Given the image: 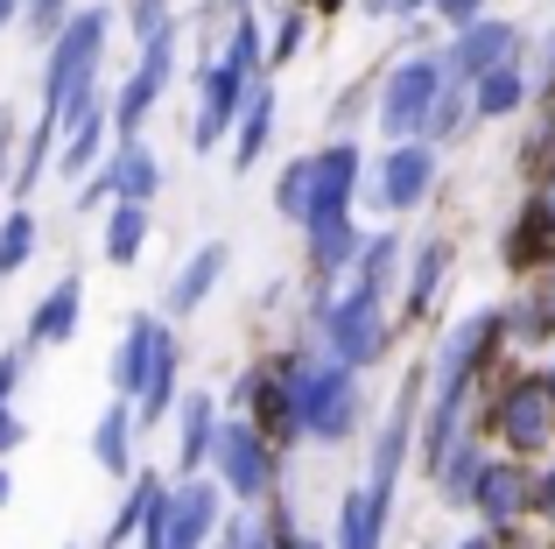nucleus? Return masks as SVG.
Masks as SVG:
<instances>
[{
  "label": "nucleus",
  "mask_w": 555,
  "mask_h": 549,
  "mask_svg": "<svg viewBox=\"0 0 555 549\" xmlns=\"http://www.w3.org/2000/svg\"><path fill=\"white\" fill-rule=\"evenodd\" d=\"M28 254H36V219H28V212H14V219L0 226V274H22Z\"/></svg>",
  "instance_id": "nucleus-25"
},
{
  "label": "nucleus",
  "mask_w": 555,
  "mask_h": 549,
  "mask_svg": "<svg viewBox=\"0 0 555 549\" xmlns=\"http://www.w3.org/2000/svg\"><path fill=\"white\" fill-rule=\"evenodd\" d=\"M352 254H359L352 219H331V226H317V233H310V261H317V274H338Z\"/></svg>",
  "instance_id": "nucleus-22"
},
{
  "label": "nucleus",
  "mask_w": 555,
  "mask_h": 549,
  "mask_svg": "<svg viewBox=\"0 0 555 549\" xmlns=\"http://www.w3.org/2000/svg\"><path fill=\"white\" fill-rule=\"evenodd\" d=\"M163 191V163L149 155V141H120V149L106 155V163L92 169V183L78 191V205H149V197Z\"/></svg>",
  "instance_id": "nucleus-5"
},
{
  "label": "nucleus",
  "mask_w": 555,
  "mask_h": 549,
  "mask_svg": "<svg viewBox=\"0 0 555 549\" xmlns=\"http://www.w3.org/2000/svg\"><path fill=\"white\" fill-rule=\"evenodd\" d=\"M141 247H149V205H113L106 233H99V254H106L113 268H134Z\"/></svg>",
  "instance_id": "nucleus-16"
},
{
  "label": "nucleus",
  "mask_w": 555,
  "mask_h": 549,
  "mask_svg": "<svg viewBox=\"0 0 555 549\" xmlns=\"http://www.w3.org/2000/svg\"><path fill=\"white\" fill-rule=\"evenodd\" d=\"M514 99H520V78H514V71H492V78L486 85H478V106H486V113H506V106H514Z\"/></svg>",
  "instance_id": "nucleus-28"
},
{
  "label": "nucleus",
  "mask_w": 555,
  "mask_h": 549,
  "mask_svg": "<svg viewBox=\"0 0 555 549\" xmlns=\"http://www.w3.org/2000/svg\"><path fill=\"white\" fill-rule=\"evenodd\" d=\"M183 451H177V472L190 480V472L204 465V458H211V437H218V401L211 395H183Z\"/></svg>",
  "instance_id": "nucleus-17"
},
{
  "label": "nucleus",
  "mask_w": 555,
  "mask_h": 549,
  "mask_svg": "<svg viewBox=\"0 0 555 549\" xmlns=\"http://www.w3.org/2000/svg\"><path fill=\"white\" fill-rule=\"evenodd\" d=\"M163 494H169L163 480H134V494H127V508L106 522V536H99V549H120L127 536H141V528H149V514L163 508Z\"/></svg>",
  "instance_id": "nucleus-18"
},
{
  "label": "nucleus",
  "mask_w": 555,
  "mask_h": 549,
  "mask_svg": "<svg viewBox=\"0 0 555 549\" xmlns=\"http://www.w3.org/2000/svg\"><path fill=\"white\" fill-rule=\"evenodd\" d=\"M274 542H282V549H324L317 536H274Z\"/></svg>",
  "instance_id": "nucleus-34"
},
{
  "label": "nucleus",
  "mask_w": 555,
  "mask_h": 549,
  "mask_svg": "<svg viewBox=\"0 0 555 549\" xmlns=\"http://www.w3.org/2000/svg\"><path fill=\"white\" fill-rule=\"evenodd\" d=\"M352 177H359V149H352V141L310 155V205H302V226H310V233L352 212Z\"/></svg>",
  "instance_id": "nucleus-9"
},
{
  "label": "nucleus",
  "mask_w": 555,
  "mask_h": 549,
  "mask_svg": "<svg viewBox=\"0 0 555 549\" xmlns=\"http://www.w3.org/2000/svg\"><path fill=\"white\" fill-rule=\"evenodd\" d=\"M78 317H85V282L78 274H56L50 289H42V303H36V317H28V353H42V345H70V331H78Z\"/></svg>",
  "instance_id": "nucleus-12"
},
{
  "label": "nucleus",
  "mask_w": 555,
  "mask_h": 549,
  "mask_svg": "<svg viewBox=\"0 0 555 549\" xmlns=\"http://www.w3.org/2000/svg\"><path fill=\"white\" fill-rule=\"evenodd\" d=\"M8 141H14V113L0 106V177H8Z\"/></svg>",
  "instance_id": "nucleus-33"
},
{
  "label": "nucleus",
  "mask_w": 555,
  "mask_h": 549,
  "mask_svg": "<svg viewBox=\"0 0 555 549\" xmlns=\"http://www.w3.org/2000/svg\"><path fill=\"white\" fill-rule=\"evenodd\" d=\"M163 522H169V542L163 549H204V542H211V528H218V486H204V480L169 486Z\"/></svg>",
  "instance_id": "nucleus-11"
},
{
  "label": "nucleus",
  "mask_w": 555,
  "mask_h": 549,
  "mask_svg": "<svg viewBox=\"0 0 555 549\" xmlns=\"http://www.w3.org/2000/svg\"><path fill=\"white\" fill-rule=\"evenodd\" d=\"M134 401H120L113 395L106 409H99V423H92V465L106 472V480H127L134 472Z\"/></svg>",
  "instance_id": "nucleus-13"
},
{
  "label": "nucleus",
  "mask_w": 555,
  "mask_h": 549,
  "mask_svg": "<svg viewBox=\"0 0 555 549\" xmlns=\"http://www.w3.org/2000/svg\"><path fill=\"white\" fill-rule=\"evenodd\" d=\"M324 331H331V359H338V367H366V359H379V296L373 289H352L345 303L324 310Z\"/></svg>",
  "instance_id": "nucleus-8"
},
{
  "label": "nucleus",
  "mask_w": 555,
  "mask_h": 549,
  "mask_svg": "<svg viewBox=\"0 0 555 549\" xmlns=\"http://www.w3.org/2000/svg\"><path fill=\"white\" fill-rule=\"evenodd\" d=\"M169 353V324L163 317H134L120 339V353H113V387H120V401H141L155 381V359Z\"/></svg>",
  "instance_id": "nucleus-10"
},
{
  "label": "nucleus",
  "mask_w": 555,
  "mask_h": 549,
  "mask_svg": "<svg viewBox=\"0 0 555 549\" xmlns=\"http://www.w3.org/2000/svg\"><path fill=\"white\" fill-rule=\"evenodd\" d=\"M64 8H70V0H22V28L36 42H56V36H64V22H70Z\"/></svg>",
  "instance_id": "nucleus-27"
},
{
  "label": "nucleus",
  "mask_w": 555,
  "mask_h": 549,
  "mask_svg": "<svg viewBox=\"0 0 555 549\" xmlns=\"http://www.w3.org/2000/svg\"><path fill=\"white\" fill-rule=\"evenodd\" d=\"M379 522H387V514H373V500H366V494H345L338 549H379Z\"/></svg>",
  "instance_id": "nucleus-24"
},
{
  "label": "nucleus",
  "mask_w": 555,
  "mask_h": 549,
  "mask_svg": "<svg viewBox=\"0 0 555 549\" xmlns=\"http://www.w3.org/2000/svg\"><path fill=\"white\" fill-rule=\"evenodd\" d=\"M127 22H134V36H141V42L169 36V0H134V14H127Z\"/></svg>",
  "instance_id": "nucleus-29"
},
{
  "label": "nucleus",
  "mask_w": 555,
  "mask_h": 549,
  "mask_svg": "<svg viewBox=\"0 0 555 549\" xmlns=\"http://www.w3.org/2000/svg\"><path fill=\"white\" fill-rule=\"evenodd\" d=\"M478 500H486V514H514V500H520V486L506 480V472H492L486 486H478Z\"/></svg>",
  "instance_id": "nucleus-30"
},
{
  "label": "nucleus",
  "mask_w": 555,
  "mask_h": 549,
  "mask_svg": "<svg viewBox=\"0 0 555 549\" xmlns=\"http://www.w3.org/2000/svg\"><path fill=\"white\" fill-rule=\"evenodd\" d=\"M268 135H274V99H268V85H254V99H246V113H240V141H232V163L254 169V163H260V149H268Z\"/></svg>",
  "instance_id": "nucleus-20"
},
{
  "label": "nucleus",
  "mask_w": 555,
  "mask_h": 549,
  "mask_svg": "<svg viewBox=\"0 0 555 549\" xmlns=\"http://www.w3.org/2000/svg\"><path fill=\"white\" fill-rule=\"evenodd\" d=\"M169 78H177V28L155 42H141V64L127 71L120 99H113V127H120V141H141V120L155 113V99L169 92Z\"/></svg>",
  "instance_id": "nucleus-4"
},
{
  "label": "nucleus",
  "mask_w": 555,
  "mask_h": 549,
  "mask_svg": "<svg viewBox=\"0 0 555 549\" xmlns=\"http://www.w3.org/2000/svg\"><path fill=\"white\" fill-rule=\"evenodd\" d=\"M8 494H14V480H8V472H0V508H8Z\"/></svg>",
  "instance_id": "nucleus-36"
},
{
  "label": "nucleus",
  "mask_w": 555,
  "mask_h": 549,
  "mask_svg": "<svg viewBox=\"0 0 555 549\" xmlns=\"http://www.w3.org/2000/svg\"><path fill=\"white\" fill-rule=\"evenodd\" d=\"M99 99L78 113V120H64V177H78V169H92V155H99Z\"/></svg>",
  "instance_id": "nucleus-23"
},
{
  "label": "nucleus",
  "mask_w": 555,
  "mask_h": 549,
  "mask_svg": "<svg viewBox=\"0 0 555 549\" xmlns=\"http://www.w3.org/2000/svg\"><path fill=\"white\" fill-rule=\"evenodd\" d=\"M296 42H302V22H296V14H282V36H274V50L288 56V50H296Z\"/></svg>",
  "instance_id": "nucleus-32"
},
{
  "label": "nucleus",
  "mask_w": 555,
  "mask_h": 549,
  "mask_svg": "<svg viewBox=\"0 0 555 549\" xmlns=\"http://www.w3.org/2000/svg\"><path fill=\"white\" fill-rule=\"evenodd\" d=\"M436 92H443V64H401L387 78V92H379V127L387 135H415L422 120H429V106H436Z\"/></svg>",
  "instance_id": "nucleus-7"
},
{
  "label": "nucleus",
  "mask_w": 555,
  "mask_h": 549,
  "mask_svg": "<svg viewBox=\"0 0 555 549\" xmlns=\"http://www.w3.org/2000/svg\"><path fill=\"white\" fill-rule=\"evenodd\" d=\"M22 437H28V423L14 416V401H0V458H8V451H14Z\"/></svg>",
  "instance_id": "nucleus-31"
},
{
  "label": "nucleus",
  "mask_w": 555,
  "mask_h": 549,
  "mask_svg": "<svg viewBox=\"0 0 555 549\" xmlns=\"http://www.w3.org/2000/svg\"><path fill=\"white\" fill-rule=\"evenodd\" d=\"M422 191H429V149H393L387 169H379V205L408 212Z\"/></svg>",
  "instance_id": "nucleus-15"
},
{
  "label": "nucleus",
  "mask_w": 555,
  "mask_h": 549,
  "mask_svg": "<svg viewBox=\"0 0 555 549\" xmlns=\"http://www.w3.org/2000/svg\"><path fill=\"white\" fill-rule=\"evenodd\" d=\"M56 135H64V120H56V113H42V120H36V135H28V149H22V169H14V183H8V191H36V183H42V163H50V149H56Z\"/></svg>",
  "instance_id": "nucleus-21"
},
{
  "label": "nucleus",
  "mask_w": 555,
  "mask_h": 549,
  "mask_svg": "<svg viewBox=\"0 0 555 549\" xmlns=\"http://www.w3.org/2000/svg\"><path fill=\"white\" fill-rule=\"evenodd\" d=\"M22 14V0H0V36H8V22Z\"/></svg>",
  "instance_id": "nucleus-35"
},
{
  "label": "nucleus",
  "mask_w": 555,
  "mask_h": 549,
  "mask_svg": "<svg viewBox=\"0 0 555 549\" xmlns=\"http://www.w3.org/2000/svg\"><path fill=\"white\" fill-rule=\"evenodd\" d=\"M317 8H338V0H317Z\"/></svg>",
  "instance_id": "nucleus-37"
},
{
  "label": "nucleus",
  "mask_w": 555,
  "mask_h": 549,
  "mask_svg": "<svg viewBox=\"0 0 555 549\" xmlns=\"http://www.w3.org/2000/svg\"><path fill=\"white\" fill-rule=\"evenodd\" d=\"M211 458H218V480L232 486V500H260L274 486V465H268V437L254 423H218L211 437Z\"/></svg>",
  "instance_id": "nucleus-6"
},
{
  "label": "nucleus",
  "mask_w": 555,
  "mask_h": 549,
  "mask_svg": "<svg viewBox=\"0 0 555 549\" xmlns=\"http://www.w3.org/2000/svg\"><path fill=\"white\" fill-rule=\"evenodd\" d=\"M106 28H113V8H78L64 22V36L50 42V64H42V113L78 120L92 106V71L106 56Z\"/></svg>",
  "instance_id": "nucleus-1"
},
{
  "label": "nucleus",
  "mask_w": 555,
  "mask_h": 549,
  "mask_svg": "<svg viewBox=\"0 0 555 549\" xmlns=\"http://www.w3.org/2000/svg\"><path fill=\"white\" fill-rule=\"evenodd\" d=\"M232 8H246V0H232Z\"/></svg>",
  "instance_id": "nucleus-38"
},
{
  "label": "nucleus",
  "mask_w": 555,
  "mask_h": 549,
  "mask_svg": "<svg viewBox=\"0 0 555 549\" xmlns=\"http://www.w3.org/2000/svg\"><path fill=\"white\" fill-rule=\"evenodd\" d=\"M506 50H514V28H472V36L450 50V64H457L464 78H492Z\"/></svg>",
  "instance_id": "nucleus-19"
},
{
  "label": "nucleus",
  "mask_w": 555,
  "mask_h": 549,
  "mask_svg": "<svg viewBox=\"0 0 555 549\" xmlns=\"http://www.w3.org/2000/svg\"><path fill=\"white\" fill-rule=\"evenodd\" d=\"M302 205H310V155L288 163L282 183H274V212H282V219H302Z\"/></svg>",
  "instance_id": "nucleus-26"
},
{
  "label": "nucleus",
  "mask_w": 555,
  "mask_h": 549,
  "mask_svg": "<svg viewBox=\"0 0 555 549\" xmlns=\"http://www.w3.org/2000/svg\"><path fill=\"white\" fill-rule=\"evenodd\" d=\"M282 387H288V401H296V430H310V437H345V430L359 423L352 373H345L338 359H288Z\"/></svg>",
  "instance_id": "nucleus-3"
},
{
  "label": "nucleus",
  "mask_w": 555,
  "mask_h": 549,
  "mask_svg": "<svg viewBox=\"0 0 555 549\" xmlns=\"http://www.w3.org/2000/svg\"><path fill=\"white\" fill-rule=\"evenodd\" d=\"M218 274H225V247L211 240V247H197V254H190V261H183L177 274H169V310H177V317L204 310V296L218 289Z\"/></svg>",
  "instance_id": "nucleus-14"
},
{
  "label": "nucleus",
  "mask_w": 555,
  "mask_h": 549,
  "mask_svg": "<svg viewBox=\"0 0 555 549\" xmlns=\"http://www.w3.org/2000/svg\"><path fill=\"white\" fill-rule=\"evenodd\" d=\"M254 71H260V28H254V14H240V22H232V50L218 56V64H204V99H197V127H190V149L197 155H211L218 141H225V127L246 113Z\"/></svg>",
  "instance_id": "nucleus-2"
}]
</instances>
